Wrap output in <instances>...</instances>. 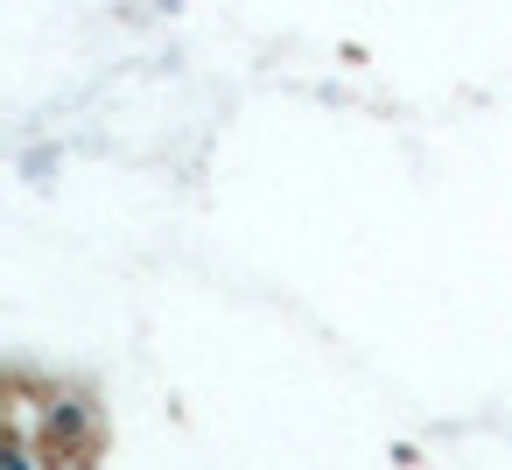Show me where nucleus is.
Masks as SVG:
<instances>
[{
	"label": "nucleus",
	"instance_id": "nucleus-1",
	"mask_svg": "<svg viewBox=\"0 0 512 470\" xmlns=\"http://www.w3.org/2000/svg\"><path fill=\"white\" fill-rule=\"evenodd\" d=\"M99 449H106V407L85 386H50V421H43L50 470H92Z\"/></svg>",
	"mask_w": 512,
	"mask_h": 470
},
{
	"label": "nucleus",
	"instance_id": "nucleus-2",
	"mask_svg": "<svg viewBox=\"0 0 512 470\" xmlns=\"http://www.w3.org/2000/svg\"><path fill=\"white\" fill-rule=\"evenodd\" d=\"M0 470H50V456H43V442L8 435V442H0Z\"/></svg>",
	"mask_w": 512,
	"mask_h": 470
}]
</instances>
